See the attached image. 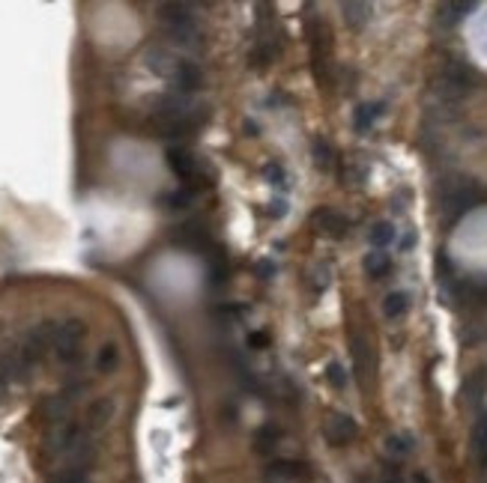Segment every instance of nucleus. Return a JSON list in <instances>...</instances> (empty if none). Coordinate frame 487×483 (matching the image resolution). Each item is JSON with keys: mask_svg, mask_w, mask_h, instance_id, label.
<instances>
[{"mask_svg": "<svg viewBox=\"0 0 487 483\" xmlns=\"http://www.w3.org/2000/svg\"><path fill=\"white\" fill-rule=\"evenodd\" d=\"M308 277H311V281H308V287L314 289V292H323V289L329 287V265H317V269L311 272Z\"/></svg>", "mask_w": 487, "mask_h": 483, "instance_id": "nucleus-25", "label": "nucleus"}, {"mask_svg": "<svg viewBox=\"0 0 487 483\" xmlns=\"http://www.w3.org/2000/svg\"><path fill=\"white\" fill-rule=\"evenodd\" d=\"M54 483H87V480H84V475H78V472H69V475H63V477H57Z\"/></svg>", "mask_w": 487, "mask_h": 483, "instance_id": "nucleus-30", "label": "nucleus"}, {"mask_svg": "<svg viewBox=\"0 0 487 483\" xmlns=\"http://www.w3.org/2000/svg\"><path fill=\"white\" fill-rule=\"evenodd\" d=\"M168 168L183 182H195L197 176H201V161H197L195 152H189L185 146H171L168 149Z\"/></svg>", "mask_w": 487, "mask_h": 483, "instance_id": "nucleus-3", "label": "nucleus"}, {"mask_svg": "<svg viewBox=\"0 0 487 483\" xmlns=\"http://www.w3.org/2000/svg\"><path fill=\"white\" fill-rule=\"evenodd\" d=\"M362 269H365V275H371V277H383L392 269V260L386 251H371L365 257V263H362Z\"/></svg>", "mask_w": 487, "mask_h": 483, "instance_id": "nucleus-13", "label": "nucleus"}, {"mask_svg": "<svg viewBox=\"0 0 487 483\" xmlns=\"http://www.w3.org/2000/svg\"><path fill=\"white\" fill-rule=\"evenodd\" d=\"M392 242H395V227L389 221H380V224L371 227V245L377 251H383L386 245H392Z\"/></svg>", "mask_w": 487, "mask_h": 483, "instance_id": "nucleus-19", "label": "nucleus"}, {"mask_svg": "<svg viewBox=\"0 0 487 483\" xmlns=\"http://www.w3.org/2000/svg\"><path fill=\"white\" fill-rule=\"evenodd\" d=\"M266 180H269L272 185H284L287 173H284V168H281V164H266Z\"/></svg>", "mask_w": 487, "mask_h": 483, "instance_id": "nucleus-28", "label": "nucleus"}, {"mask_svg": "<svg viewBox=\"0 0 487 483\" xmlns=\"http://www.w3.org/2000/svg\"><path fill=\"white\" fill-rule=\"evenodd\" d=\"M173 239H177L180 245H185V248H197V251L209 245V233H206L197 221H189V224L177 227V233H173Z\"/></svg>", "mask_w": 487, "mask_h": 483, "instance_id": "nucleus-10", "label": "nucleus"}, {"mask_svg": "<svg viewBox=\"0 0 487 483\" xmlns=\"http://www.w3.org/2000/svg\"><path fill=\"white\" fill-rule=\"evenodd\" d=\"M257 272L264 275V277H269V275L276 272V269H272V263H257Z\"/></svg>", "mask_w": 487, "mask_h": 483, "instance_id": "nucleus-31", "label": "nucleus"}, {"mask_svg": "<svg viewBox=\"0 0 487 483\" xmlns=\"http://www.w3.org/2000/svg\"><path fill=\"white\" fill-rule=\"evenodd\" d=\"M413 483H431V480L424 477V475H416V477H413Z\"/></svg>", "mask_w": 487, "mask_h": 483, "instance_id": "nucleus-33", "label": "nucleus"}, {"mask_svg": "<svg viewBox=\"0 0 487 483\" xmlns=\"http://www.w3.org/2000/svg\"><path fill=\"white\" fill-rule=\"evenodd\" d=\"M409 310V296L407 292H389L383 301V313L389 316V320H397V316H404Z\"/></svg>", "mask_w": 487, "mask_h": 483, "instance_id": "nucleus-15", "label": "nucleus"}, {"mask_svg": "<svg viewBox=\"0 0 487 483\" xmlns=\"http://www.w3.org/2000/svg\"><path fill=\"white\" fill-rule=\"evenodd\" d=\"M350 346H353V361H356L359 379H368V373L374 370V355H371L368 340L365 337H353V340H350Z\"/></svg>", "mask_w": 487, "mask_h": 483, "instance_id": "nucleus-12", "label": "nucleus"}, {"mask_svg": "<svg viewBox=\"0 0 487 483\" xmlns=\"http://www.w3.org/2000/svg\"><path fill=\"white\" fill-rule=\"evenodd\" d=\"M472 9H476V4H443L440 6V21L443 24H457L464 15H469Z\"/></svg>", "mask_w": 487, "mask_h": 483, "instance_id": "nucleus-18", "label": "nucleus"}, {"mask_svg": "<svg viewBox=\"0 0 487 483\" xmlns=\"http://www.w3.org/2000/svg\"><path fill=\"white\" fill-rule=\"evenodd\" d=\"M326 379H329V385L338 388V391L347 385V373H344V367H341L338 361H332V364L326 367Z\"/></svg>", "mask_w": 487, "mask_h": 483, "instance_id": "nucleus-26", "label": "nucleus"}, {"mask_svg": "<svg viewBox=\"0 0 487 483\" xmlns=\"http://www.w3.org/2000/svg\"><path fill=\"white\" fill-rule=\"evenodd\" d=\"M248 346H257V349H264V346H269V334H264V332H257V334H252V337H248Z\"/></svg>", "mask_w": 487, "mask_h": 483, "instance_id": "nucleus-29", "label": "nucleus"}, {"mask_svg": "<svg viewBox=\"0 0 487 483\" xmlns=\"http://www.w3.org/2000/svg\"><path fill=\"white\" fill-rule=\"evenodd\" d=\"M479 203V192H476V185H455L452 192H448L445 197V212H448V221H457L464 212H469L472 206Z\"/></svg>", "mask_w": 487, "mask_h": 483, "instance_id": "nucleus-5", "label": "nucleus"}, {"mask_svg": "<svg viewBox=\"0 0 487 483\" xmlns=\"http://www.w3.org/2000/svg\"><path fill=\"white\" fill-rule=\"evenodd\" d=\"M323 436H326L329 444L341 448V444H350L359 436V427L350 415H329L326 424H323Z\"/></svg>", "mask_w": 487, "mask_h": 483, "instance_id": "nucleus-4", "label": "nucleus"}, {"mask_svg": "<svg viewBox=\"0 0 487 483\" xmlns=\"http://www.w3.org/2000/svg\"><path fill=\"white\" fill-rule=\"evenodd\" d=\"M266 477H269V483H299L305 477V465L296 460H276V463H269Z\"/></svg>", "mask_w": 487, "mask_h": 483, "instance_id": "nucleus-9", "label": "nucleus"}, {"mask_svg": "<svg viewBox=\"0 0 487 483\" xmlns=\"http://www.w3.org/2000/svg\"><path fill=\"white\" fill-rule=\"evenodd\" d=\"M341 9H344V21L353 30H359V27H365V24H368V15H371L368 4H344Z\"/></svg>", "mask_w": 487, "mask_h": 483, "instance_id": "nucleus-16", "label": "nucleus"}, {"mask_svg": "<svg viewBox=\"0 0 487 483\" xmlns=\"http://www.w3.org/2000/svg\"><path fill=\"white\" fill-rule=\"evenodd\" d=\"M192 203H195V192H192V188H180V192L165 194V206L168 209H189Z\"/></svg>", "mask_w": 487, "mask_h": 483, "instance_id": "nucleus-23", "label": "nucleus"}, {"mask_svg": "<svg viewBox=\"0 0 487 483\" xmlns=\"http://www.w3.org/2000/svg\"><path fill=\"white\" fill-rule=\"evenodd\" d=\"M206 269H209V284H212V287H221V284H224V277H228V265H224V257H221V251L209 253V263H206Z\"/></svg>", "mask_w": 487, "mask_h": 483, "instance_id": "nucleus-21", "label": "nucleus"}, {"mask_svg": "<svg viewBox=\"0 0 487 483\" xmlns=\"http://www.w3.org/2000/svg\"><path fill=\"white\" fill-rule=\"evenodd\" d=\"M380 483H401V477H397V475H386Z\"/></svg>", "mask_w": 487, "mask_h": 483, "instance_id": "nucleus-32", "label": "nucleus"}, {"mask_svg": "<svg viewBox=\"0 0 487 483\" xmlns=\"http://www.w3.org/2000/svg\"><path fill=\"white\" fill-rule=\"evenodd\" d=\"M409 451H413V439H409V436H392V439H389V453L407 456Z\"/></svg>", "mask_w": 487, "mask_h": 483, "instance_id": "nucleus-27", "label": "nucleus"}, {"mask_svg": "<svg viewBox=\"0 0 487 483\" xmlns=\"http://www.w3.org/2000/svg\"><path fill=\"white\" fill-rule=\"evenodd\" d=\"M111 412H114V406L111 400H99L90 406V427H102L105 421H111Z\"/></svg>", "mask_w": 487, "mask_h": 483, "instance_id": "nucleus-24", "label": "nucleus"}, {"mask_svg": "<svg viewBox=\"0 0 487 483\" xmlns=\"http://www.w3.org/2000/svg\"><path fill=\"white\" fill-rule=\"evenodd\" d=\"M278 441H281V429H278L276 424H260V427L254 429V439H252L254 451H257L260 456H269L272 451L278 448Z\"/></svg>", "mask_w": 487, "mask_h": 483, "instance_id": "nucleus-11", "label": "nucleus"}, {"mask_svg": "<svg viewBox=\"0 0 487 483\" xmlns=\"http://www.w3.org/2000/svg\"><path fill=\"white\" fill-rule=\"evenodd\" d=\"M314 164L320 173H332L335 170V149L323 141V137H317L314 141Z\"/></svg>", "mask_w": 487, "mask_h": 483, "instance_id": "nucleus-14", "label": "nucleus"}, {"mask_svg": "<svg viewBox=\"0 0 487 483\" xmlns=\"http://www.w3.org/2000/svg\"><path fill=\"white\" fill-rule=\"evenodd\" d=\"M380 111H383L380 105H359L356 120H353V123H356V129H359V132H368L371 125H374V120L380 117Z\"/></svg>", "mask_w": 487, "mask_h": 483, "instance_id": "nucleus-22", "label": "nucleus"}, {"mask_svg": "<svg viewBox=\"0 0 487 483\" xmlns=\"http://www.w3.org/2000/svg\"><path fill=\"white\" fill-rule=\"evenodd\" d=\"M87 334V325L81 320H66L57 322V334H54V352L63 364H72L81 355V340Z\"/></svg>", "mask_w": 487, "mask_h": 483, "instance_id": "nucleus-2", "label": "nucleus"}, {"mask_svg": "<svg viewBox=\"0 0 487 483\" xmlns=\"http://www.w3.org/2000/svg\"><path fill=\"white\" fill-rule=\"evenodd\" d=\"M311 224H314L317 233L332 236V239H341L350 230V221L344 218L341 212H335V209H317L314 215H311Z\"/></svg>", "mask_w": 487, "mask_h": 483, "instance_id": "nucleus-6", "label": "nucleus"}, {"mask_svg": "<svg viewBox=\"0 0 487 483\" xmlns=\"http://www.w3.org/2000/svg\"><path fill=\"white\" fill-rule=\"evenodd\" d=\"M168 81H171L173 87H177L180 93H195L197 87H201L204 75H201V69H197L192 60H180V63H177V69H173V75H171Z\"/></svg>", "mask_w": 487, "mask_h": 483, "instance_id": "nucleus-8", "label": "nucleus"}, {"mask_svg": "<svg viewBox=\"0 0 487 483\" xmlns=\"http://www.w3.org/2000/svg\"><path fill=\"white\" fill-rule=\"evenodd\" d=\"M117 364H120V349L114 346V343H105V346L99 349V358H96L99 373H111Z\"/></svg>", "mask_w": 487, "mask_h": 483, "instance_id": "nucleus-20", "label": "nucleus"}, {"mask_svg": "<svg viewBox=\"0 0 487 483\" xmlns=\"http://www.w3.org/2000/svg\"><path fill=\"white\" fill-rule=\"evenodd\" d=\"M436 93L445 96V99H460V96H467L469 93V75L460 69V66H452L448 69L440 84H436Z\"/></svg>", "mask_w": 487, "mask_h": 483, "instance_id": "nucleus-7", "label": "nucleus"}, {"mask_svg": "<svg viewBox=\"0 0 487 483\" xmlns=\"http://www.w3.org/2000/svg\"><path fill=\"white\" fill-rule=\"evenodd\" d=\"M472 451L481 463H487V415H481L476 421V429H472Z\"/></svg>", "mask_w": 487, "mask_h": 483, "instance_id": "nucleus-17", "label": "nucleus"}, {"mask_svg": "<svg viewBox=\"0 0 487 483\" xmlns=\"http://www.w3.org/2000/svg\"><path fill=\"white\" fill-rule=\"evenodd\" d=\"M159 18H161V24H165L168 33L177 42H185V45L197 42V21H195L192 9L185 4H161L159 6Z\"/></svg>", "mask_w": 487, "mask_h": 483, "instance_id": "nucleus-1", "label": "nucleus"}]
</instances>
